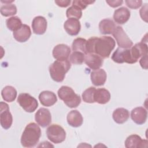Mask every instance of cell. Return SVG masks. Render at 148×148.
<instances>
[{
  "label": "cell",
  "instance_id": "obj_1",
  "mask_svg": "<svg viewBox=\"0 0 148 148\" xmlns=\"http://www.w3.org/2000/svg\"><path fill=\"white\" fill-rule=\"evenodd\" d=\"M115 45V40L110 36H92L87 40L86 50L87 54L94 53L106 58L110 55Z\"/></svg>",
  "mask_w": 148,
  "mask_h": 148
},
{
  "label": "cell",
  "instance_id": "obj_2",
  "mask_svg": "<svg viewBox=\"0 0 148 148\" xmlns=\"http://www.w3.org/2000/svg\"><path fill=\"white\" fill-rule=\"evenodd\" d=\"M41 136V130L37 124L30 123L27 124L21 137V145L24 147H32L38 143Z\"/></svg>",
  "mask_w": 148,
  "mask_h": 148
},
{
  "label": "cell",
  "instance_id": "obj_3",
  "mask_svg": "<svg viewBox=\"0 0 148 148\" xmlns=\"http://www.w3.org/2000/svg\"><path fill=\"white\" fill-rule=\"evenodd\" d=\"M71 66L68 60H56L49 66V72L51 79L56 82H62Z\"/></svg>",
  "mask_w": 148,
  "mask_h": 148
},
{
  "label": "cell",
  "instance_id": "obj_4",
  "mask_svg": "<svg viewBox=\"0 0 148 148\" xmlns=\"http://www.w3.org/2000/svg\"><path fill=\"white\" fill-rule=\"evenodd\" d=\"M58 95L64 103L71 108L78 106L81 102L80 97L76 94L74 90L70 87L63 86L58 90Z\"/></svg>",
  "mask_w": 148,
  "mask_h": 148
},
{
  "label": "cell",
  "instance_id": "obj_5",
  "mask_svg": "<svg viewBox=\"0 0 148 148\" xmlns=\"http://www.w3.org/2000/svg\"><path fill=\"white\" fill-rule=\"evenodd\" d=\"M112 60L116 63L122 64L126 62L128 64H134L136 63V60L131 51V48L130 49H122L120 47L117 48L114 51L112 56Z\"/></svg>",
  "mask_w": 148,
  "mask_h": 148
},
{
  "label": "cell",
  "instance_id": "obj_6",
  "mask_svg": "<svg viewBox=\"0 0 148 148\" xmlns=\"http://www.w3.org/2000/svg\"><path fill=\"white\" fill-rule=\"evenodd\" d=\"M47 138L54 143H60L66 138V132L64 129L58 124H51L46 130Z\"/></svg>",
  "mask_w": 148,
  "mask_h": 148
},
{
  "label": "cell",
  "instance_id": "obj_7",
  "mask_svg": "<svg viewBox=\"0 0 148 148\" xmlns=\"http://www.w3.org/2000/svg\"><path fill=\"white\" fill-rule=\"evenodd\" d=\"M17 102L27 112H34L38 106L37 100L28 93H21L17 97Z\"/></svg>",
  "mask_w": 148,
  "mask_h": 148
},
{
  "label": "cell",
  "instance_id": "obj_8",
  "mask_svg": "<svg viewBox=\"0 0 148 148\" xmlns=\"http://www.w3.org/2000/svg\"><path fill=\"white\" fill-rule=\"evenodd\" d=\"M112 34L115 38L119 47L130 49L132 46V41L130 39L121 26H116Z\"/></svg>",
  "mask_w": 148,
  "mask_h": 148
},
{
  "label": "cell",
  "instance_id": "obj_9",
  "mask_svg": "<svg viewBox=\"0 0 148 148\" xmlns=\"http://www.w3.org/2000/svg\"><path fill=\"white\" fill-rule=\"evenodd\" d=\"M0 123L5 130L9 129L13 123V117L8 105L3 102L0 103Z\"/></svg>",
  "mask_w": 148,
  "mask_h": 148
},
{
  "label": "cell",
  "instance_id": "obj_10",
  "mask_svg": "<svg viewBox=\"0 0 148 148\" xmlns=\"http://www.w3.org/2000/svg\"><path fill=\"white\" fill-rule=\"evenodd\" d=\"M35 120L43 128L49 125L51 123V115L49 110L45 108H40L35 114Z\"/></svg>",
  "mask_w": 148,
  "mask_h": 148
},
{
  "label": "cell",
  "instance_id": "obj_11",
  "mask_svg": "<svg viewBox=\"0 0 148 148\" xmlns=\"http://www.w3.org/2000/svg\"><path fill=\"white\" fill-rule=\"evenodd\" d=\"M124 145L127 148L147 147V140L142 139L140 136L136 134H132L127 138Z\"/></svg>",
  "mask_w": 148,
  "mask_h": 148
},
{
  "label": "cell",
  "instance_id": "obj_12",
  "mask_svg": "<svg viewBox=\"0 0 148 148\" xmlns=\"http://www.w3.org/2000/svg\"><path fill=\"white\" fill-rule=\"evenodd\" d=\"M70 54V47L65 44H59L56 45L52 51L53 57L57 60H68Z\"/></svg>",
  "mask_w": 148,
  "mask_h": 148
},
{
  "label": "cell",
  "instance_id": "obj_13",
  "mask_svg": "<svg viewBox=\"0 0 148 148\" xmlns=\"http://www.w3.org/2000/svg\"><path fill=\"white\" fill-rule=\"evenodd\" d=\"M147 117V112L143 107L139 106L133 109L131 112V117L132 121L138 125L144 124Z\"/></svg>",
  "mask_w": 148,
  "mask_h": 148
},
{
  "label": "cell",
  "instance_id": "obj_14",
  "mask_svg": "<svg viewBox=\"0 0 148 148\" xmlns=\"http://www.w3.org/2000/svg\"><path fill=\"white\" fill-rule=\"evenodd\" d=\"M64 28L66 33L69 35H77L81 29L80 22L76 18H68L65 21L64 24Z\"/></svg>",
  "mask_w": 148,
  "mask_h": 148
},
{
  "label": "cell",
  "instance_id": "obj_15",
  "mask_svg": "<svg viewBox=\"0 0 148 148\" xmlns=\"http://www.w3.org/2000/svg\"><path fill=\"white\" fill-rule=\"evenodd\" d=\"M47 26V20L43 16H36L32 20V28L34 33L35 34H43L46 31Z\"/></svg>",
  "mask_w": 148,
  "mask_h": 148
},
{
  "label": "cell",
  "instance_id": "obj_16",
  "mask_svg": "<svg viewBox=\"0 0 148 148\" xmlns=\"http://www.w3.org/2000/svg\"><path fill=\"white\" fill-rule=\"evenodd\" d=\"M84 62L90 69L92 70H97L102 66L103 60L100 56L94 54H87L85 56Z\"/></svg>",
  "mask_w": 148,
  "mask_h": 148
},
{
  "label": "cell",
  "instance_id": "obj_17",
  "mask_svg": "<svg viewBox=\"0 0 148 148\" xmlns=\"http://www.w3.org/2000/svg\"><path fill=\"white\" fill-rule=\"evenodd\" d=\"M13 35L14 38L18 42H25L29 39L31 35V28L28 25L23 24L19 29L13 32Z\"/></svg>",
  "mask_w": 148,
  "mask_h": 148
},
{
  "label": "cell",
  "instance_id": "obj_18",
  "mask_svg": "<svg viewBox=\"0 0 148 148\" xmlns=\"http://www.w3.org/2000/svg\"><path fill=\"white\" fill-rule=\"evenodd\" d=\"M39 99L41 104L45 106H51L57 101L56 95L50 91H43L39 95Z\"/></svg>",
  "mask_w": 148,
  "mask_h": 148
},
{
  "label": "cell",
  "instance_id": "obj_19",
  "mask_svg": "<svg viewBox=\"0 0 148 148\" xmlns=\"http://www.w3.org/2000/svg\"><path fill=\"white\" fill-rule=\"evenodd\" d=\"M130 11L125 7H121L116 9L113 14V19L118 24H124L130 18Z\"/></svg>",
  "mask_w": 148,
  "mask_h": 148
},
{
  "label": "cell",
  "instance_id": "obj_20",
  "mask_svg": "<svg viewBox=\"0 0 148 148\" xmlns=\"http://www.w3.org/2000/svg\"><path fill=\"white\" fill-rule=\"evenodd\" d=\"M90 77L91 82L94 86H101L105 84L106 80L107 75L104 69L99 68L92 71Z\"/></svg>",
  "mask_w": 148,
  "mask_h": 148
},
{
  "label": "cell",
  "instance_id": "obj_21",
  "mask_svg": "<svg viewBox=\"0 0 148 148\" xmlns=\"http://www.w3.org/2000/svg\"><path fill=\"white\" fill-rule=\"evenodd\" d=\"M68 124L73 127L81 126L83 122V119L81 113L77 110H72L69 112L66 117Z\"/></svg>",
  "mask_w": 148,
  "mask_h": 148
},
{
  "label": "cell",
  "instance_id": "obj_22",
  "mask_svg": "<svg viewBox=\"0 0 148 148\" xmlns=\"http://www.w3.org/2000/svg\"><path fill=\"white\" fill-rule=\"evenodd\" d=\"M110 94L108 90L103 88H99L95 90L94 95V102L105 104L110 101Z\"/></svg>",
  "mask_w": 148,
  "mask_h": 148
},
{
  "label": "cell",
  "instance_id": "obj_23",
  "mask_svg": "<svg viewBox=\"0 0 148 148\" xmlns=\"http://www.w3.org/2000/svg\"><path fill=\"white\" fill-rule=\"evenodd\" d=\"M113 120L117 124H123L130 117L129 111L123 108H119L115 109L112 114Z\"/></svg>",
  "mask_w": 148,
  "mask_h": 148
},
{
  "label": "cell",
  "instance_id": "obj_24",
  "mask_svg": "<svg viewBox=\"0 0 148 148\" xmlns=\"http://www.w3.org/2000/svg\"><path fill=\"white\" fill-rule=\"evenodd\" d=\"M116 27L114 21L109 18H105L99 23V29L102 34H111Z\"/></svg>",
  "mask_w": 148,
  "mask_h": 148
},
{
  "label": "cell",
  "instance_id": "obj_25",
  "mask_svg": "<svg viewBox=\"0 0 148 148\" xmlns=\"http://www.w3.org/2000/svg\"><path fill=\"white\" fill-rule=\"evenodd\" d=\"M17 91L16 88L11 86H5L1 91V95L3 99L8 102L14 101L17 97Z\"/></svg>",
  "mask_w": 148,
  "mask_h": 148
},
{
  "label": "cell",
  "instance_id": "obj_26",
  "mask_svg": "<svg viewBox=\"0 0 148 148\" xmlns=\"http://www.w3.org/2000/svg\"><path fill=\"white\" fill-rule=\"evenodd\" d=\"M87 40L82 38H77L74 39L72 45V49L73 51H80L85 55L87 54L86 50Z\"/></svg>",
  "mask_w": 148,
  "mask_h": 148
},
{
  "label": "cell",
  "instance_id": "obj_27",
  "mask_svg": "<svg viewBox=\"0 0 148 148\" xmlns=\"http://www.w3.org/2000/svg\"><path fill=\"white\" fill-rule=\"evenodd\" d=\"M7 28L12 31H16L22 26V22L20 18L17 16H13L6 20Z\"/></svg>",
  "mask_w": 148,
  "mask_h": 148
},
{
  "label": "cell",
  "instance_id": "obj_28",
  "mask_svg": "<svg viewBox=\"0 0 148 148\" xmlns=\"http://www.w3.org/2000/svg\"><path fill=\"white\" fill-rule=\"evenodd\" d=\"M82 10L76 5H72L68 8L66 11V15L68 18H73L79 20L82 16Z\"/></svg>",
  "mask_w": 148,
  "mask_h": 148
},
{
  "label": "cell",
  "instance_id": "obj_29",
  "mask_svg": "<svg viewBox=\"0 0 148 148\" xmlns=\"http://www.w3.org/2000/svg\"><path fill=\"white\" fill-rule=\"evenodd\" d=\"M1 13L3 16L8 17L13 16L17 13V8L15 5L12 3H8L3 5L1 8Z\"/></svg>",
  "mask_w": 148,
  "mask_h": 148
},
{
  "label": "cell",
  "instance_id": "obj_30",
  "mask_svg": "<svg viewBox=\"0 0 148 148\" xmlns=\"http://www.w3.org/2000/svg\"><path fill=\"white\" fill-rule=\"evenodd\" d=\"M85 59V54L80 51H73L70 55L69 61L75 65H80L84 61Z\"/></svg>",
  "mask_w": 148,
  "mask_h": 148
},
{
  "label": "cell",
  "instance_id": "obj_31",
  "mask_svg": "<svg viewBox=\"0 0 148 148\" xmlns=\"http://www.w3.org/2000/svg\"><path fill=\"white\" fill-rule=\"evenodd\" d=\"M96 88L94 87H90L87 88L82 93V99L86 103H94V95Z\"/></svg>",
  "mask_w": 148,
  "mask_h": 148
},
{
  "label": "cell",
  "instance_id": "obj_32",
  "mask_svg": "<svg viewBox=\"0 0 148 148\" xmlns=\"http://www.w3.org/2000/svg\"><path fill=\"white\" fill-rule=\"evenodd\" d=\"M95 1L90 0H75L72 2V5H76L82 10L85 9L88 5L93 3Z\"/></svg>",
  "mask_w": 148,
  "mask_h": 148
},
{
  "label": "cell",
  "instance_id": "obj_33",
  "mask_svg": "<svg viewBox=\"0 0 148 148\" xmlns=\"http://www.w3.org/2000/svg\"><path fill=\"white\" fill-rule=\"evenodd\" d=\"M125 3H126V5L128 8L133 9H138L140 6H141L142 4V1L141 0H126L125 1Z\"/></svg>",
  "mask_w": 148,
  "mask_h": 148
},
{
  "label": "cell",
  "instance_id": "obj_34",
  "mask_svg": "<svg viewBox=\"0 0 148 148\" xmlns=\"http://www.w3.org/2000/svg\"><path fill=\"white\" fill-rule=\"evenodd\" d=\"M106 3L111 7L112 8H116L118 7L120 5H122L123 1H120V0H110V1H106Z\"/></svg>",
  "mask_w": 148,
  "mask_h": 148
},
{
  "label": "cell",
  "instance_id": "obj_35",
  "mask_svg": "<svg viewBox=\"0 0 148 148\" xmlns=\"http://www.w3.org/2000/svg\"><path fill=\"white\" fill-rule=\"evenodd\" d=\"M71 1L69 0H56L55 1V3L60 7L65 8L69 5L71 3Z\"/></svg>",
  "mask_w": 148,
  "mask_h": 148
},
{
  "label": "cell",
  "instance_id": "obj_36",
  "mask_svg": "<svg viewBox=\"0 0 148 148\" xmlns=\"http://www.w3.org/2000/svg\"><path fill=\"white\" fill-rule=\"evenodd\" d=\"M139 63L142 68L147 69V54L143 56L139 61Z\"/></svg>",
  "mask_w": 148,
  "mask_h": 148
}]
</instances>
